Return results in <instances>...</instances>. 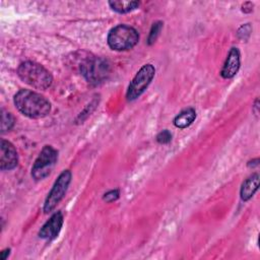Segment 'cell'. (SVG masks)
Wrapping results in <instances>:
<instances>
[{"label": "cell", "mask_w": 260, "mask_h": 260, "mask_svg": "<svg viewBox=\"0 0 260 260\" xmlns=\"http://www.w3.org/2000/svg\"><path fill=\"white\" fill-rule=\"evenodd\" d=\"M17 74L23 82L38 89L50 87L53 81L51 73L45 67L31 61L21 63L17 69Z\"/></svg>", "instance_id": "obj_2"}, {"label": "cell", "mask_w": 260, "mask_h": 260, "mask_svg": "<svg viewBox=\"0 0 260 260\" xmlns=\"http://www.w3.org/2000/svg\"><path fill=\"white\" fill-rule=\"evenodd\" d=\"M9 252H10V250H9V249L3 250V251L1 252V256H0V258H1L2 260H5V259H6V257H7V255H9Z\"/></svg>", "instance_id": "obj_19"}, {"label": "cell", "mask_w": 260, "mask_h": 260, "mask_svg": "<svg viewBox=\"0 0 260 260\" xmlns=\"http://www.w3.org/2000/svg\"><path fill=\"white\" fill-rule=\"evenodd\" d=\"M195 118H196L195 110L192 108H189V109L182 111L179 115L176 116V118L174 119V125L177 128L183 129V128L190 126L193 123V121L195 120Z\"/></svg>", "instance_id": "obj_12"}, {"label": "cell", "mask_w": 260, "mask_h": 260, "mask_svg": "<svg viewBox=\"0 0 260 260\" xmlns=\"http://www.w3.org/2000/svg\"><path fill=\"white\" fill-rule=\"evenodd\" d=\"M80 71L88 82L99 83L107 78L110 64L103 58H88L81 63Z\"/></svg>", "instance_id": "obj_5"}, {"label": "cell", "mask_w": 260, "mask_h": 260, "mask_svg": "<svg viewBox=\"0 0 260 260\" xmlns=\"http://www.w3.org/2000/svg\"><path fill=\"white\" fill-rule=\"evenodd\" d=\"M14 105L21 114L32 119L44 118L51 111L50 102L44 95L29 89H20L14 95Z\"/></svg>", "instance_id": "obj_1"}, {"label": "cell", "mask_w": 260, "mask_h": 260, "mask_svg": "<svg viewBox=\"0 0 260 260\" xmlns=\"http://www.w3.org/2000/svg\"><path fill=\"white\" fill-rule=\"evenodd\" d=\"M107 40L111 49L125 51L132 49L138 43L139 35L132 26L119 24L109 31Z\"/></svg>", "instance_id": "obj_3"}, {"label": "cell", "mask_w": 260, "mask_h": 260, "mask_svg": "<svg viewBox=\"0 0 260 260\" xmlns=\"http://www.w3.org/2000/svg\"><path fill=\"white\" fill-rule=\"evenodd\" d=\"M251 31H252V27L250 25V23H246L244 25H242L239 30H238V37L241 39V40H248L250 35H251Z\"/></svg>", "instance_id": "obj_16"}, {"label": "cell", "mask_w": 260, "mask_h": 260, "mask_svg": "<svg viewBox=\"0 0 260 260\" xmlns=\"http://www.w3.org/2000/svg\"><path fill=\"white\" fill-rule=\"evenodd\" d=\"M119 195H120L119 190L115 189V190H111V191L105 193L103 199L105 201H107V202H113V201H115V200H117L119 198Z\"/></svg>", "instance_id": "obj_18"}, {"label": "cell", "mask_w": 260, "mask_h": 260, "mask_svg": "<svg viewBox=\"0 0 260 260\" xmlns=\"http://www.w3.org/2000/svg\"><path fill=\"white\" fill-rule=\"evenodd\" d=\"M156 140L158 143H161V144H166V143H169L171 140H172V134L170 133V131L168 130H164L161 132H159L156 136Z\"/></svg>", "instance_id": "obj_17"}, {"label": "cell", "mask_w": 260, "mask_h": 260, "mask_svg": "<svg viewBox=\"0 0 260 260\" xmlns=\"http://www.w3.org/2000/svg\"><path fill=\"white\" fill-rule=\"evenodd\" d=\"M18 156L13 144L5 139H1L0 144V169L9 171L17 166Z\"/></svg>", "instance_id": "obj_8"}, {"label": "cell", "mask_w": 260, "mask_h": 260, "mask_svg": "<svg viewBox=\"0 0 260 260\" xmlns=\"http://www.w3.org/2000/svg\"><path fill=\"white\" fill-rule=\"evenodd\" d=\"M70 182H71V172L68 170L63 171L55 181L51 191L49 192L45 200L44 211L46 213L52 211L56 207V205L62 200V198L64 197L68 189Z\"/></svg>", "instance_id": "obj_7"}, {"label": "cell", "mask_w": 260, "mask_h": 260, "mask_svg": "<svg viewBox=\"0 0 260 260\" xmlns=\"http://www.w3.org/2000/svg\"><path fill=\"white\" fill-rule=\"evenodd\" d=\"M58 159V152L51 145H46L41 150L32 168L31 176L35 180H43L50 175Z\"/></svg>", "instance_id": "obj_4"}, {"label": "cell", "mask_w": 260, "mask_h": 260, "mask_svg": "<svg viewBox=\"0 0 260 260\" xmlns=\"http://www.w3.org/2000/svg\"><path fill=\"white\" fill-rule=\"evenodd\" d=\"M154 73H155V69L153 65L151 64L143 65L129 84V87L126 93L127 100L134 101L137 98H139L147 88V86L150 84L151 80L154 77Z\"/></svg>", "instance_id": "obj_6"}, {"label": "cell", "mask_w": 260, "mask_h": 260, "mask_svg": "<svg viewBox=\"0 0 260 260\" xmlns=\"http://www.w3.org/2000/svg\"><path fill=\"white\" fill-rule=\"evenodd\" d=\"M110 7L119 13H127L139 6L138 1H110Z\"/></svg>", "instance_id": "obj_13"}, {"label": "cell", "mask_w": 260, "mask_h": 260, "mask_svg": "<svg viewBox=\"0 0 260 260\" xmlns=\"http://www.w3.org/2000/svg\"><path fill=\"white\" fill-rule=\"evenodd\" d=\"M13 124H14L13 116L10 113L2 110L1 111V132L4 133L6 131H9L12 128Z\"/></svg>", "instance_id": "obj_14"}, {"label": "cell", "mask_w": 260, "mask_h": 260, "mask_svg": "<svg viewBox=\"0 0 260 260\" xmlns=\"http://www.w3.org/2000/svg\"><path fill=\"white\" fill-rule=\"evenodd\" d=\"M240 68V52L237 48H232L220 71L223 78L234 77Z\"/></svg>", "instance_id": "obj_10"}, {"label": "cell", "mask_w": 260, "mask_h": 260, "mask_svg": "<svg viewBox=\"0 0 260 260\" xmlns=\"http://www.w3.org/2000/svg\"><path fill=\"white\" fill-rule=\"evenodd\" d=\"M161 27H162V22H160V21H156L152 24L151 29H150V34H149V37H148V44L149 45H151L152 43L155 42Z\"/></svg>", "instance_id": "obj_15"}, {"label": "cell", "mask_w": 260, "mask_h": 260, "mask_svg": "<svg viewBox=\"0 0 260 260\" xmlns=\"http://www.w3.org/2000/svg\"><path fill=\"white\" fill-rule=\"evenodd\" d=\"M259 185V176L258 174H254L250 176L248 179L245 180V182L242 184L241 187V198L243 201H248L252 198V196L255 194V192L258 189Z\"/></svg>", "instance_id": "obj_11"}, {"label": "cell", "mask_w": 260, "mask_h": 260, "mask_svg": "<svg viewBox=\"0 0 260 260\" xmlns=\"http://www.w3.org/2000/svg\"><path fill=\"white\" fill-rule=\"evenodd\" d=\"M63 224V215L60 211L55 212L50 219L41 228L39 236L42 239L53 240L55 239L61 231Z\"/></svg>", "instance_id": "obj_9"}]
</instances>
